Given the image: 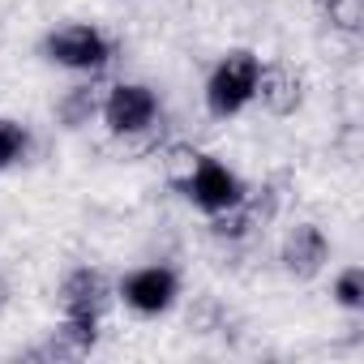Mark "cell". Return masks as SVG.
<instances>
[{
	"label": "cell",
	"instance_id": "1",
	"mask_svg": "<svg viewBox=\"0 0 364 364\" xmlns=\"http://www.w3.org/2000/svg\"><path fill=\"white\" fill-rule=\"evenodd\" d=\"M257 69H262V60L253 52H245V48L228 52L206 77V112L219 120L245 112L253 103V90H257Z\"/></svg>",
	"mask_w": 364,
	"mask_h": 364
},
{
	"label": "cell",
	"instance_id": "2",
	"mask_svg": "<svg viewBox=\"0 0 364 364\" xmlns=\"http://www.w3.org/2000/svg\"><path fill=\"white\" fill-rule=\"evenodd\" d=\"M112 39L99 31V26H90V22H73V26H60V31H52L48 39H43V56L52 60V65H60V69H73V73H103L107 65H112Z\"/></svg>",
	"mask_w": 364,
	"mask_h": 364
},
{
	"label": "cell",
	"instance_id": "3",
	"mask_svg": "<svg viewBox=\"0 0 364 364\" xmlns=\"http://www.w3.org/2000/svg\"><path fill=\"white\" fill-rule=\"evenodd\" d=\"M99 116H103V124H107L112 137H120V133H137V129L163 120V112H159V95H154L150 86H141V82H116V86L103 95Z\"/></svg>",
	"mask_w": 364,
	"mask_h": 364
},
{
	"label": "cell",
	"instance_id": "4",
	"mask_svg": "<svg viewBox=\"0 0 364 364\" xmlns=\"http://www.w3.org/2000/svg\"><path fill=\"white\" fill-rule=\"evenodd\" d=\"M185 193L202 215H215V210H228V206H236V202H245V180L228 167V163H219V159H198V167H193V176L185 180Z\"/></svg>",
	"mask_w": 364,
	"mask_h": 364
},
{
	"label": "cell",
	"instance_id": "5",
	"mask_svg": "<svg viewBox=\"0 0 364 364\" xmlns=\"http://www.w3.org/2000/svg\"><path fill=\"white\" fill-rule=\"evenodd\" d=\"M176 296H180V279L171 266H137L133 274L120 279V300L141 317L167 313L176 304Z\"/></svg>",
	"mask_w": 364,
	"mask_h": 364
},
{
	"label": "cell",
	"instance_id": "6",
	"mask_svg": "<svg viewBox=\"0 0 364 364\" xmlns=\"http://www.w3.org/2000/svg\"><path fill=\"white\" fill-rule=\"evenodd\" d=\"M279 262L291 279H317L330 262V236L317 223H296L279 245Z\"/></svg>",
	"mask_w": 364,
	"mask_h": 364
},
{
	"label": "cell",
	"instance_id": "7",
	"mask_svg": "<svg viewBox=\"0 0 364 364\" xmlns=\"http://www.w3.org/2000/svg\"><path fill=\"white\" fill-rule=\"evenodd\" d=\"M253 99L270 112V116H296L304 103V73L287 60H270L257 69V90Z\"/></svg>",
	"mask_w": 364,
	"mask_h": 364
},
{
	"label": "cell",
	"instance_id": "8",
	"mask_svg": "<svg viewBox=\"0 0 364 364\" xmlns=\"http://www.w3.org/2000/svg\"><path fill=\"white\" fill-rule=\"evenodd\" d=\"M107 300H112V287H107L103 270H95V266H77L60 283V313L65 317H103Z\"/></svg>",
	"mask_w": 364,
	"mask_h": 364
},
{
	"label": "cell",
	"instance_id": "9",
	"mask_svg": "<svg viewBox=\"0 0 364 364\" xmlns=\"http://www.w3.org/2000/svg\"><path fill=\"white\" fill-rule=\"evenodd\" d=\"M99 107H103L99 86H95V82H77V86H69V90L56 99V120H60L65 129H86V124L99 116Z\"/></svg>",
	"mask_w": 364,
	"mask_h": 364
},
{
	"label": "cell",
	"instance_id": "10",
	"mask_svg": "<svg viewBox=\"0 0 364 364\" xmlns=\"http://www.w3.org/2000/svg\"><path fill=\"white\" fill-rule=\"evenodd\" d=\"M206 219H210V236H215L219 245H245V240L262 228L245 202H236V206H228V210H215V215H206Z\"/></svg>",
	"mask_w": 364,
	"mask_h": 364
},
{
	"label": "cell",
	"instance_id": "11",
	"mask_svg": "<svg viewBox=\"0 0 364 364\" xmlns=\"http://www.w3.org/2000/svg\"><path fill=\"white\" fill-rule=\"evenodd\" d=\"M154 159H159V167H163V180H167V185H171V189H185V180L193 176L202 150H198L193 141H163Z\"/></svg>",
	"mask_w": 364,
	"mask_h": 364
},
{
	"label": "cell",
	"instance_id": "12",
	"mask_svg": "<svg viewBox=\"0 0 364 364\" xmlns=\"http://www.w3.org/2000/svg\"><path fill=\"white\" fill-rule=\"evenodd\" d=\"M163 141H167V129H163V120H154V124H146L137 133H120L116 137V154L120 159H154Z\"/></svg>",
	"mask_w": 364,
	"mask_h": 364
},
{
	"label": "cell",
	"instance_id": "13",
	"mask_svg": "<svg viewBox=\"0 0 364 364\" xmlns=\"http://www.w3.org/2000/svg\"><path fill=\"white\" fill-rule=\"evenodd\" d=\"M321 14H326L330 31H338L347 39H355L364 31V0H326Z\"/></svg>",
	"mask_w": 364,
	"mask_h": 364
},
{
	"label": "cell",
	"instance_id": "14",
	"mask_svg": "<svg viewBox=\"0 0 364 364\" xmlns=\"http://www.w3.org/2000/svg\"><path fill=\"white\" fill-rule=\"evenodd\" d=\"M26 154H31V133H26V124L0 116V171L14 167V163H22Z\"/></svg>",
	"mask_w": 364,
	"mask_h": 364
},
{
	"label": "cell",
	"instance_id": "15",
	"mask_svg": "<svg viewBox=\"0 0 364 364\" xmlns=\"http://www.w3.org/2000/svg\"><path fill=\"white\" fill-rule=\"evenodd\" d=\"M330 296H334V304H338V309H347V313H360V309H364V270H360V266H347V270H338V279H334Z\"/></svg>",
	"mask_w": 364,
	"mask_h": 364
},
{
	"label": "cell",
	"instance_id": "16",
	"mask_svg": "<svg viewBox=\"0 0 364 364\" xmlns=\"http://www.w3.org/2000/svg\"><path fill=\"white\" fill-rule=\"evenodd\" d=\"M189 326H193L198 334H215V330L228 326V313H223V304H219L215 296H202V300H193V309H189Z\"/></svg>",
	"mask_w": 364,
	"mask_h": 364
},
{
	"label": "cell",
	"instance_id": "17",
	"mask_svg": "<svg viewBox=\"0 0 364 364\" xmlns=\"http://www.w3.org/2000/svg\"><path fill=\"white\" fill-rule=\"evenodd\" d=\"M9 296H14V291H9V279H5V274H0V313H5V309H9Z\"/></svg>",
	"mask_w": 364,
	"mask_h": 364
},
{
	"label": "cell",
	"instance_id": "18",
	"mask_svg": "<svg viewBox=\"0 0 364 364\" xmlns=\"http://www.w3.org/2000/svg\"><path fill=\"white\" fill-rule=\"evenodd\" d=\"M313 5H317V9H321V5H326V0H313Z\"/></svg>",
	"mask_w": 364,
	"mask_h": 364
}]
</instances>
